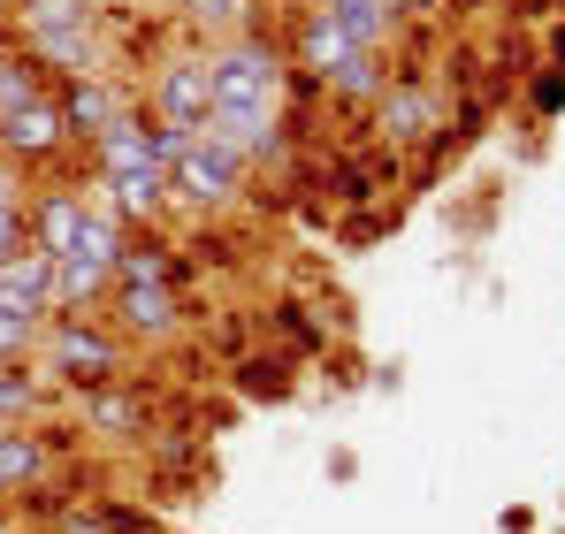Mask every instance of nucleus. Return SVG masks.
<instances>
[{
	"mask_svg": "<svg viewBox=\"0 0 565 534\" xmlns=\"http://www.w3.org/2000/svg\"><path fill=\"white\" fill-rule=\"evenodd\" d=\"M206 70H214V115H282V77H290V62H282L276 39H230V46H214L206 54Z\"/></svg>",
	"mask_w": 565,
	"mask_h": 534,
	"instance_id": "f257e3e1",
	"label": "nucleus"
},
{
	"mask_svg": "<svg viewBox=\"0 0 565 534\" xmlns=\"http://www.w3.org/2000/svg\"><path fill=\"white\" fill-rule=\"evenodd\" d=\"M46 359H54V374H62V389H107V382H122V366H130V352H122V337L115 329H99L93 313H54L46 321Z\"/></svg>",
	"mask_w": 565,
	"mask_h": 534,
	"instance_id": "f03ea898",
	"label": "nucleus"
},
{
	"mask_svg": "<svg viewBox=\"0 0 565 534\" xmlns=\"http://www.w3.org/2000/svg\"><path fill=\"white\" fill-rule=\"evenodd\" d=\"M23 54L70 77H93V0H23Z\"/></svg>",
	"mask_w": 565,
	"mask_h": 534,
	"instance_id": "7ed1b4c3",
	"label": "nucleus"
},
{
	"mask_svg": "<svg viewBox=\"0 0 565 534\" xmlns=\"http://www.w3.org/2000/svg\"><path fill=\"white\" fill-rule=\"evenodd\" d=\"M107 313H115V337L122 344H161L191 321V298L169 282H115L107 290Z\"/></svg>",
	"mask_w": 565,
	"mask_h": 534,
	"instance_id": "20e7f679",
	"label": "nucleus"
},
{
	"mask_svg": "<svg viewBox=\"0 0 565 534\" xmlns=\"http://www.w3.org/2000/svg\"><path fill=\"white\" fill-rule=\"evenodd\" d=\"M245 177H253V161L245 153H230V146H214V138H199L184 161L169 169V199H184V206H222V199H237L245 191Z\"/></svg>",
	"mask_w": 565,
	"mask_h": 534,
	"instance_id": "39448f33",
	"label": "nucleus"
},
{
	"mask_svg": "<svg viewBox=\"0 0 565 534\" xmlns=\"http://www.w3.org/2000/svg\"><path fill=\"white\" fill-rule=\"evenodd\" d=\"M77 138H70V122H62V99L46 92V99H31V107H15V115H0V161H15V169H46V161H62Z\"/></svg>",
	"mask_w": 565,
	"mask_h": 534,
	"instance_id": "423d86ee",
	"label": "nucleus"
},
{
	"mask_svg": "<svg viewBox=\"0 0 565 534\" xmlns=\"http://www.w3.org/2000/svg\"><path fill=\"white\" fill-rule=\"evenodd\" d=\"M206 115H214V70H206V54H169L161 77H153V122H177V130L199 138Z\"/></svg>",
	"mask_w": 565,
	"mask_h": 534,
	"instance_id": "0eeeda50",
	"label": "nucleus"
},
{
	"mask_svg": "<svg viewBox=\"0 0 565 534\" xmlns=\"http://www.w3.org/2000/svg\"><path fill=\"white\" fill-rule=\"evenodd\" d=\"M352 54H367V46H352V31L329 15V8H298V23H290V70H306V77H337Z\"/></svg>",
	"mask_w": 565,
	"mask_h": 534,
	"instance_id": "6e6552de",
	"label": "nucleus"
},
{
	"mask_svg": "<svg viewBox=\"0 0 565 534\" xmlns=\"http://www.w3.org/2000/svg\"><path fill=\"white\" fill-rule=\"evenodd\" d=\"M375 130L382 146L397 153V146H420V138H436L444 122H436V92L420 85V77H390V92L375 99Z\"/></svg>",
	"mask_w": 565,
	"mask_h": 534,
	"instance_id": "1a4fd4ad",
	"label": "nucleus"
},
{
	"mask_svg": "<svg viewBox=\"0 0 565 534\" xmlns=\"http://www.w3.org/2000/svg\"><path fill=\"white\" fill-rule=\"evenodd\" d=\"M85 428H93V436H115V444L153 436V397H146L138 382H107V389L85 397Z\"/></svg>",
	"mask_w": 565,
	"mask_h": 534,
	"instance_id": "9d476101",
	"label": "nucleus"
},
{
	"mask_svg": "<svg viewBox=\"0 0 565 534\" xmlns=\"http://www.w3.org/2000/svg\"><path fill=\"white\" fill-rule=\"evenodd\" d=\"M0 313H23V321H54V260L46 253H15L0 267Z\"/></svg>",
	"mask_w": 565,
	"mask_h": 534,
	"instance_id": "9b49d317",
	"label": "nucleus"
},
{
	"mask_svg": "<svg viewBox=\"0 0 565 534\" xmlns=\"http://www.w3.org/2000/svg\"><path fill=\"white\" fill-rule=\"evenodd\" d=\"M31 253H46V260H62L70 245H77V229H85V191H70V183H54V191H39L31 206Z\"/></svg>",
	"mask_w": 565,
	"mask_h": 534,
	"instance_id": "f8f14e48",
	"label": "nucleus"
},
{
	"mask_svg": "<svg viewBox=\"0 0 565 534\" xmlns=\"http://www.w3.org/2000/svg\"><path fill=\"white\" fill-rule=\"evenodd\" d=\"M54 450H62V436H39V428H0V496H31V489H46Z\"/></svg>",
	"mask_w": 565,
	"mask_h": 534,
	"instance_id": "ddd939ff",
	"label": "nucleus"
},
{
	"mask_svg": "<svg viewBox=\"0 0 565 534\" xmlns=\"http://www.w3.org/2000/svg\"><path fill=\"white\" fill-rule=\"evenodd\" d=\"M62 99V122H70V138H85V146H99L130 107H122V92L115 85H99V77H70V85L54 92Z\"/></svg>",
	"mask_w": 565,
	"mask_h": 534,
	"instance_id": "4468645a",
	"label": "nucleus"
},
{
	"mask_svg": "<svg viewBox=\"0 0 565 534\" xmlns=\"http://www.w3.org/2000/svg\"><path fill=\"white\" fill-rule=\"evenodd\" d=\"M390 183H397V153H390L382 138L367 146V153H337V161H329V191H337L344 206H367V199H382Z\"/></svg>",
	"mask_w": 565,
	"mask_h": 534,
	"instance_id": "2eb2a0df",
	"label": "nucleus"
},
{
	"mask_svg": "<svg viewBox=\"0 0 565 534\" xmlns=\"http://www.w3.org/2000/svg\"><path fill=\"white\" fill-rule=\"evenodd\" d=\"M169 206V169H130V177H107V214L115 222H153Z\"/></svg>",
	"mask_w": 565,
	"mask_h": 534,
	"instance_id": "dca6fc26",
	"label": "nucleus"
},
{
	"mask_svg": "<svg viewBox=\"0 0 565 534\" xmlns=\"http://www.w3.org/2000/svg\"><path fill=\"white\" fill-rule=\"evenodd\" d=\"M93 161H99V177H130V169H161L153 161V122H138V115H122L107 138L93 146Z\"/></svg>",
	"mask_w": 565,
	"mask_h": 534,
	"instance_id": "f3484780",
	"label": "nucleus"
},
{
	"mask_svg": "<svg viewBox=\"0 0 565 534\" xmlns=\"http://www.w3.org/2000/svg\"><path fill=\"white\" fill-rule=\"evenodd\" d=\"M107 290H115V275H107V267L77 260V253H70V260H54V313H93Z\"/></svg>",
	"mask_w": 565,
	"mask_h": 534,
	"instance_id": "a211bd4d",
	"label": "nucleus"
},
{
	"mask_svg": "<svg viewBox=\"0 0 565 534\" xmlns=\"http://www.w3.org/2000/svg\"><path fill=\"white\" fill-rule=\"evenodd\" d=\"M122 245H130V229H122V222H115L107 206H85V229H77V245H70V253L115 275V260H122ZM70 253H62V260H70Z\"/></svg>",
	"mask_w": 565,
	"mask_h": 534,
	"instance_id": "6ab92c4d",
	"label": "nucleus"
},
{
	"mask_svg": "<svg viewBox=\"0 0 565 534\" xmlns=\"http://www.w3.org/2000/svg\"><path fill=\"white\" fill-rule=\"evenodd\" d=\"M382 92H390V62H382V54H352V62L329 77V99H344V107H375Z\"/></svg>",
	"mask_w": 565,
	"mask_h": 534,
	"instance_id": "aec40b11",
	"label": "nucleus"
},
{
	"mask_svg": "<svg viewBox=\"0 0 565 534\" xmlns=\"http://www.w3.org/2000/svg\"><path fill=\"white\" fill-rule=\"evenodd\" d=\"M230 382H237V397H290V359L282 352H245L237 366H230Z\"/></svg>",
	"mask_w": 565,
	"mask_h": 534,
	"instance_id": "412c9836",
	"label": "nucleus"
},
{
	"mask_svg": "<svg viewBox=\"0 0 565 534\" xmlns=\"http://www.w3.org/2000/svg\"><path fill=\"white\" fill-rule=\"evenodd\" d=\"M31 99H46V70L31 54H0V115L31 107Z\"/></svg>",
	"mask_w": 565,
	"mask_h": 534,
	"instance_id": "4be33fe9",
	"label": "nucleus"
},
{
	"mask_svg": "<svg viewBox=\"0 0 565 534\" xmlns=\"http://www.w3.org/2000/svg\"><path fill=\"white\" fill-rule=\"evenodd\" d=\"M39 397H46V389H39L23 366H0V428H23V420L39 413Z\"/></svg>",
	"mask_w": 565,
	"mask_h": 534,
	"instance_id": "5701e85b",
	"label": "nucleus"
},
{
	"mask_svg": "<svg viewBox=\"0 0 565 534\" xmlns=\"http://www.w3.org/2000/svg\"><path fill=\"white\" fill-rule=\"evenodd\" d=\"M39 337H46V321H23V313H0V366H23V359L39 352Z\"/></svg>",
	"mask_w": 565,
	"mask_h": 534,
	"instance_id": "b1692460",
	"label": "nucleus"
},
{
	"mask_svg": "<svg viewBox=\"0 0 565 534\" xmlns=\"http://www.w3.org/2000/svg\"><path fill=\"white\" fill-rule=\"evenodd\" d=\"M527 107H535V115L551 122V115L565 107V70H551V62H535V70H527Z\"/></svg>",
	"mask_w": 565,
	"mask_h": 534,
	"instance_id": "393cba45",
	"label": "nucleus"
},
{
	"mask_svg": "<svg viewBox=\"0 0 565 534\" xmlns=\"http://www.w3.org/2000/svg\"><path fill=\"white\" fill-rule=\"evenodd\" d=\"M276 329H282V344H290V352H321V344H329V337L306 321V306H276Z\"/></svg>",
	"mask_w": 565,
	"mask_h": 534,
	"instance_id": "a878e982",
	"label": "nucleus"
},
{
	"mask_svg": "<svg viewBox=\"0 0 565 534\" xmlns=\"http://www.w3.org/2000/svg\"><path fill=\"white\" fill-rule=\"evenodd\" d=\"M23 245H31V214H23V206H8V214H0V267L15 260Z\"/></svg>",
	"mask_w": 565,
	"mask_h": 534,
	"instance_id": "bb28decb",
	"label": "nucleus"
},
{
	"mask_svg": "<svg viewBox=\"0 0 565 534\" xmlns=\"http://www.w3.org/2000/svg\"><path fill=\"white\" fill-rule=\"evenodd\" d=\"M184 8V23H230V15H245L253 0H177Z\"/></svg>",
	"mask_w": 565,
	"mask_h": 534,
	"instance_id": "cd10ccee",
	"label": "nucleus"
},
{
	"mask_svg": "<svg viewBox=\"0 0 565 534\" xmlns=\"http://www.w3.org/2000/svg\"><path fill=\"white\" fill-rule=\"evenodd\" d=\"M8 206H23V169H15V161H0V214H8Z\"/></svg>",
	"mask_w": 565,
	"mask_h": 534,
	"instance_id": "c85d7f7f",
	"label": "nucleus"
},
{
	"mask_svg": "<svg viewBox=\"0 0 565 534\" xmlns=\"http://www.w3.org/2000/svg\"><path fill=\"white\" fill-rule=\"evenodd\" d=\"M344 237H352V245H367V237H382V214H352V222H344Z\"/></svg>",
	"mask_w": 565,
	"mask_h": 534,
	"instance_id": "c756f323",
	"label": "nucleus"
},
{
	"mask_svg": "<svg viewBox=\"0 0 565 534\" xmlns=\"http://www.w3.org/2000/svg\"><path fill=\"white\" fill-rule=\"evenodd\" d=\"M451 0H390V15H444Z\"/></svg>",
	"mask_w": 565,
	"mask_h": 534,
	"instance_id": "7c9ffc66",
	"label": "nucleus"
},
{
	"mask_svg": "<svg viewBox=\"0 0 565 534\" xmlns=\"http://www.w3.org/2000/svg\"><path fill=\"white\" fill-rule=\"evenodd\" d=\"M214 344H222V352H237V359H245V321H222V329H214Z\"/></svg>",
	"mask_w": 565,
	"mask_h": 534,
	"instance_id": "2f4dec72",
	"label": "nucleus"
},
{
	"mask_svg": "<svg viewBox=\"0 0 565 534\" xmlns=\"http://www.w3.org/2000/svg\"><path fill=\"white\" fill-rule=\"evenodd\" d=\"M551 70H565V15L551 23Z\"/></svg>",
	"mask_w": 565,
	"mask_h": 534,
	"instance_id": "473e14b6",
	"label": "nucleus"
},
{
	"mask_svg": "<svg viewBox=\"0 0 565 534\" xmlns=\"http://www.w3.org/2000/svg\"><path fill=\"white\" fill-rule=\"evenodd\" d=\"M565 0H520V15H558Z\"/></svg>",
	"mask_w": 565,
	"mask_h": 534,
	"instance_id": "72a5a7b5",
	"label": "nucleus"
},
{
	"mask_svg": "<svg viewBox=\"0 0 565 534\" xmlns=\"http://www.w3.org/2000/svg\"><path fill=\"white\" fill-rule=\"evenodd\" d=\"M8 8H15V0H0V15H8Z\"/></svg>",
	"mask_w": 565,
	"mask_h": 534,
	"instance_id": "f704fd0d",
	"label": "nucleus"
},
{
	"mask_svg": "<svg viewBox=\"0 0 565 534\" xmlns=\"http://www.w3.org/2000/svg\"><path fill=\"white\" fill-rule=\"evenodd\" d=\"M0 534H8V527H0Z\"/></svg>",
	"mask_w": 565,
	"mask_h": 534,
	"instance_id": "c9c22d12",
	"label": "nucleus"
}]
</instances>
